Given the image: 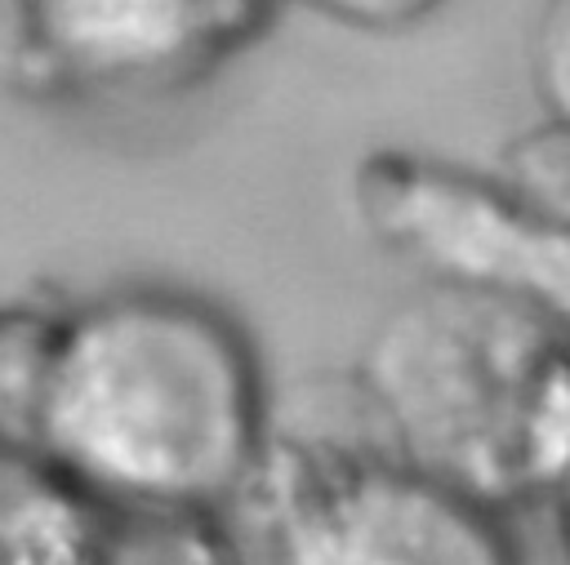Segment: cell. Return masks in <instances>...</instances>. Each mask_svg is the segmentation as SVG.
<instances>
[{
	"label": "cell",
	"mask_w": 570,
	"mask_h": 565,
	"mask_svg": "<svg viewBox=\"0 0 570 565\" xmlns=\"http://www.w3.org/2000/svg\"><path fill=\"white\" fill-rule=\"evenodd\" d=\"M276 400L249 329L165 280L58 303L31 454L107 516H236Z\"/></svg>",
	"instance_id": "obj_1"
},
{
	"label": "cell",
	"mask_w": 570,
	"mask_h": 565,
	"mask_svg": "<svg viewBox=\"0 0 570 565\" xmlns=\"http://www.w3.org/2000/svg\"><path fill=\"white\" fill-rule=\"evenodd\" d=\"M347 383L396 458L508 516L543 503L570 454V325L481 285L423 280Z\"/></svg>",
	"instance_id": "obj_2"
},
{
	"label": "cell",
	"mask_w": 570,
	"mask_h": 565,
	"mask_svg": "<svg viewBox=\"0 0 570 565\" xmlns=\"http://www.w3.org/2000/svg\"><path fill=\"white\" fill-rule=\"evenodd\" d=\"M236 516L254 521L263 565H525L512 516L396 458L352 383L321 427L272 418Z\"/></svg>",
	"instance_id": "obj_3"
},
{
	"label": "cell",
	"mask_w": 570,
	"mask_h": 565,
	"mask_svg": "<svg viewBox=\"0 0 570 565\" xmlns=\"http://www.w3.org/2000/svg\"><path fill=\"white\" fill-rule=\"evenodd\" d=\"M4 67L31 98L151 102L263 36L276 0H0Z\"/></svg>",
	"instance_id": "obj_4"
},
{
	"label": "cell",
	"mask_w": 570,
	"mask_h": 565,
	"mask_svg": "<svg viewBox=\"0 0 570 565\" xmlns=\"http://www.w3.org/2000/svg\"><path fill=\"white\" fill-rule=\"evenodd\" d=\"M352 191L361 222L428 280L481 285L570 325V227L517 200L494 174L370 151Z\"/></svg>",
	"instance_id": "obj_5"
},
{
	"label": "cell",
	"mask_w": 570,
	"mask_h": 565,
	"mask_svg": "<svg viewBox=\"0 0 570 565\" xmlns=\"http://www.w3.org/2000/svg\"><path fill=\"white\" fill-rule=\"evenodd\" d=\"M107 512L36 454H0V565H98Z\"/></svg>",
	"instance_id": "obj_6"
},
{
	"label": "cell",
	"mask_w": 570,
	"mask_h": 565,
	"mask_svg": "<svg viewBox=\"0 0 570 565\" xmlns=\"http://www.w3.org/2000/svg\"><path fill=\"white\" fill-rule=\"evenodd\" d=\"M98 565H249L236 516H107Z\"/></svg>",
	"instance_id": "obj_7"
},
{
	"label": "cell",
	"mask_w": 570,
	"mask_h": 565,
	"mask_svg": "<svg viewBox=\"0 0 570 565\" xmlns=\"http://www.w3.org/2000/svg\"><path fill=\"white\" fill-rule=\"evenodd\" d=\"M58 303H0V454H31Z\"/></svg>",
	"instance_id": "obj_8"
},
{
	"label": "cell",
	"mask_w": 570,
	"mask_h": 565,
	"mask_svg": "<svg viewBox=\"0 0 570 565\" xmlns=\"http://www.w3.org/2000/svg\"><path fill=\"white\" fill-rule=\"evenodd\" d=\"M525 67L543 116L570 125V0H539L525 40Z\"/></svg>",
	"instance_id": "obj_9"
},
{
	"label": "cell",
	"mask_w": 570,
	"mask_h": 565,
	"mask_svg": "<svg viewBox=\"0 0 570 565\" xmlns=\"http://www.w3.org/2000/svg\"><path fill=\"white\" fill-rule=\"evenodd\" d=\"M294 4H303L316 18H325L334 27H347V31L396 36V31H410V27L428 22L450 0H294Z\"/></svg>",
	"instance_id": "obj_10"
},
{
	"label": "cell",
	"mask_w": 570,
	"mask_h": 565,
	"mask_svg": "<svg viewBox=\"0 0 570 565\" xmlns=\"http://www.w3.org/2000/svg\"><path fill=\"white\" fill-rule=\"evenodd\" d=\"M543 507H548V516H552V534H557L561 561L570 565V454H566V463H561V472H557V480H552Z\"/></svg>",
	"instance_id": "obj_11"
}]
</instances>
